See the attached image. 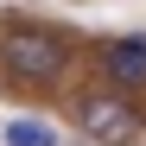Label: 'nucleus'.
Masks as SVG:
<instances>
[{
    "label": "nucleus",
    "instance_id": "obj_1",
    "mask_svg": "<svg viewBox=\"0 0 146 146\" xmlns=\"http://www.w3.org/2000/svg\"><path fill=\"white\" fill-rule=\"evenodd\" d=\"M0 70L13 83H51L64 70V44L51 32H38V26H19V32L0 38Z\"/></svg>",
    "mask_w": 146,
    "mask_h": 146
},
{
    "label": "nucleus",
    "instance_id": "obj_2",
    "mask_svg": "<svg viewBox=\"0 0 146 146\" xmlns=\"http://www.w3.org/2000/svg\"><path fill=\"white\" fill-rule=\"evenodd\" d=\"M76 127L89 140H102V146H146V121L121 102V95H108V89H95V95L76 102Z\"/></svg>",
    "mask_w": 146,
    "mask_h": 146
},
{
    "label": "nucleus",
    "instance_id": "obj_3",
    "mask_svg": "<svg viewBox=\"0 0 146 146\" xmlns=\"http://www.w3.org/2000/svg\"><path fill=\"white\" fill-rule=\"evenodd\" d=\"M108 76L121 89H140L146 83V38H114L108 44Z\"/></svg>",
    "mask_w": 146,
    "mask_h": 146
},
{
    "label": "nucleus",
    "instance_id": "obj_4",
    "mask_svg": "<svg viewBox=\"0 0 146 146\" xmlns=\"http://www.w3.org/2000/svg\"><path fill=\"white\" fill-rule=\"evenodd\" d=\"M0 140H7V146H57V133L44 127V121H7Z\"/></svg>",
    "mask_w": 146,
    "mask_h": 146
}]
</instances>
